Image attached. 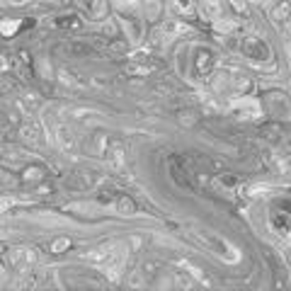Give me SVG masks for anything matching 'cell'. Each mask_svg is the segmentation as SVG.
Segmentation results:
<instances>
[{"instance_id":"cell-1","label":"cell","mask_w":291,"mask_h":291,"mask_svg":"<svg viewBox=\"0 0 291 291\" xmlns=\"http://www.w3.org/2000/svg\"><path fill=\"white\" fill-rule=\"evenodd\" d=\"M177 8L184 10V12H190V10H192V3H187V0H177Z\"/></svg>"}]
</instances>
